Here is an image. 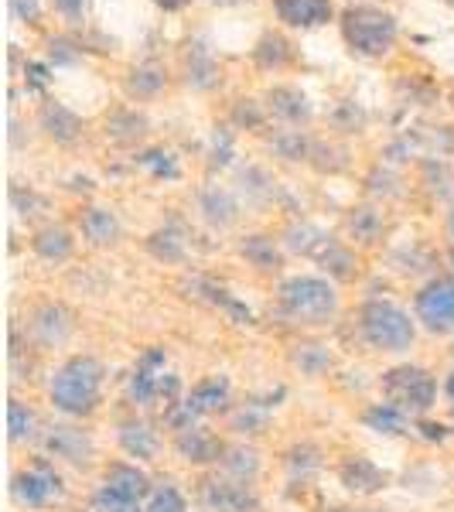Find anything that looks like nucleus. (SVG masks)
I'll list each match as a JSON object with an SVG mask.
<instances>
[{
  "instance_id": "1a4fd4ad",
  "label": "nucleus",
  "mask_w": 454,
  "mask_h": 512,
  "mask_svg": "<svg viewBox=\"0 0 454 512\" xmlns=\"http://www.w3.org/2000/svg\"><path fill=\"white\" fill-rule=\"evenodd\" d=\"M226 407H229V379L226 376L202 379V383L188 393V400L181 403V410L171 414V424H175L178 431H185V427L195 424V417L219 414V410H226Z\"/></svg>"
},
{
  "instance_id": "5701e85b",
  "label": "nucleus",
  "mask_w": 454,
  "mask_h": 512,
  "mask_svg": "<svg viewBox=\"0 0 454 512\" xmlns=\"http://www.w3.org/2000/svg\"><path fill=\"white\" fill-rule=\"evenodd\" d=\"M253 59H257L260 69H280V65H287L294 59L291 41L280 38V35H263L260 45L253 48Z\"/></svg>"
},
{
  "instance_id": "2eb2a0df",
  "label": "nucleus",
  "mask_w": 454,
  "mask_h": 512,
  "mask_svg": "<svg viewBox=\"0 0 454 512\" xmlns=\"http://www.w3.org/2000/svg\"><path fill=\"white\" fill-rule=\"evenodd\" d=\"M267 110L274 117L287 120V123H308L311 120V103L301 89L294 86H277L267 93Z\"/></svg>"
},
{
  "instance_id": "473e14b6",
  "label": "nucleus",
  "mask_w": 454,
  "mask_h": 512,
  "mask_svg": "<svg viewBox=\"0 0 454 512\" xmlns=\"http://www.w3.org/2000/svg\"><path fill=\"white\" fill-rule=\"evenodd\" d=\"M349 226H352V233H356V239H362V243H376L379 229H383V219H379L373 209H359V212H352Z\"/></svg>"
},
{
  "instance_id": "0eeeda50",
  "label": "nucleus",
  "mask_w": 454,
  "mask_h": 512,
  "mask_svg": "<svg viewBox=\"0 0 454 512\" xmlns=\"http://www.w3.org/2000/svg\"><path fill=\"white\" fill-rule=\"evenodd\" d=\"M181 383L175 376H164V352L151 349L144 359L137 362L134 376H130V396L137 403H151V400H164L171 403L178 396Z\"/></svg>"
},
{
  "instance_id": "2f4dec72",
  "label": "nucleus",
  "mask_w": 454,
  "mask_h": 512,
  "mask_svg": "<svg viewBox=\"0 0 454 512\" xmlns=\"http://www.w3.org/2000/svg\"><path fill=\"white\" fill-rule=\"evenodd\" d=\"M151 253L158 256V260H181V256H185V239H181L178 233H171V229L154 233L151 236Z\"/></svg>"
},
{
  "instance_id": "f704fd0d",
  "label": "nucleus",
  "mask_w": 454,
  "mask_h": 512,
  "mask_svg": "<svg viewBox=\"0 0 454 512\" xmlns=\"http://www.w3.org/2000/svg\"><path fill=\"white\" fill-rule=\"evenodd\" d=\"M233 120L236 123H246V127H260L263 123V110L253 99H239V106L233 110Z\"/></svg>"
},
{
  "instance_id": "4c0bfd02",
  "label": "nucleus",
  "mask_w": 454,
  "mask_h": 512,
  "mask_svg": "<svg viewBox=\"0 0 454 512\" xmlns=\"http://www.w3.org/2000/svg\"><path fill=\"white\" fill-rule=\"evenodd\" d=\"M55 11L65 21H82L89 14V0H55Z\"/></svg>"
},
{
  "instance_id": "dca6fc26",
  "label": "nucleus",
  "mask_w": 454,
  "mask_h": 512,
  "mask_svg": "<svg viewBox=\"0 0 454 512\" xmlns=\"http://www.w3.org/2000/svg\"><path fill=\"white\" fill-rule=\"evenodd\" d=\"M31 332L41 338V345H62L72 332L69 311L59 308V304H45V308H38L35 318H31Z\"/></svg>"
},
{
  "instance_id": "bb28decb",
  "label": "nucleus",
  "mask_w": 454,
  "mask_h": 512,
  "mask_svg": "<svg viewBox=\"0 0 454 512\" xmlns=\"http://www.w3.org/2000/svg\"><path fill=\"white\" fill-rule=\"evenodd\" d=\"M222 465H226V475L239 478V482H250L253 475H257V454L246 451V448H229L226 458H222Z\"/></svg>"
},
{
  "instance_id": "aec40b11",
  "label": "nucleus",
  "mask_w": 454,
  "mask_h": 512,
  "mask_svg": "<svg viewBox=\"0 0 454 512\" xmlns=\"http://www.w3.org/2000/svg\"><path fill=\"white\" fill-rule=\"evenodd\" d=\"M120 444L127 454H134V458H154L158 454V434L151 431V424H144V420H127V424L120 427Z\"/></svg>"
},
{
  "instance_id": "4be33fe9",
  "label": "nucleus",
  "mask_w": 454,
  "mask_h": 512,
  "mask_svg": "<svg viewBox=\"0 0 454 512\" xmlns=\"http://www.w3.org/2000/svg\"><path fill=\"white\" fill-rule=\"evenodd\" d=\"M239 253H243L257 270H277L280 267V250L274 246V239L270 236H246L243 243H239Z\"/></svg>"
},
{
  "instance_id": "a211bd4d",
  "label": "nucleus",
  "mask_w": 454,
  "mask_h": 512,
  "mask_svg": "<svg viewBox=\"0 0 454 512\" xmlns=\"http://www.w3.org/2000/svg\"><path fill=\"white\" fill-rule=\"evenodd\" d=\"M41 127L48 130V137L59 140V144H72L82 134V120L72 110H65L62 103L41 106Z\"/></svg>"
},
{
  "instance_id": "423d86ee",
  "label": "nucleus",
  "mask_w": 454,
  "mask_h": 512,
  "mask_svg": "<svg viewBox=\"0 0 454 512\" xmlns=\"http://www.w3.org/2000/svg\"><path fill=\"white\" fill-rule=\"evenodd\" d=\"M386 403L400 414H424L437 400V383L427 369L420 366H396L383 376Z\"/></svg>"
},
{
  "instance_id": "39448f33",
  "label": "nucleus",
  "mask_w": 454,
  "mask_h": 512,
  "mask_svg": "<svg viewBox=\"0 0 454 512\" xmlns=\"http://www.w3.org/2000/svg\"><path fill=\"white\" fill-rule=\"evenodd\" d=\"M151 499V478L140 472L137 465H110L96 489V509L99 512H140Z\"/></svg>"
},
{
  "instance_id": "412c9836",
  "label": "nucleus",
  "mask_w": 454,
  "mask_h": 512,
  "mask_svg": "<svg viewBox=\"0 0 454 512\" xmlns=\"http://www.w3.org/2000/svg\"><path fill=\"white\" fill-rule=\"evenodd\" d=\"M342 482L349 485L352 492H376V489H383V485H386V475L379 472V468L369 465L366 458H356V461H349V465L342 468Z\"/></svg>"
},
{
  "instance_id": "c9c22d12",
  "label": "nucleus",
  "mask_w": 454,
  "mask_h": 512,
  "mask_svg": "<svg viewBox=\"0 0 454 512\" xmlns=\"http://www.w3.org/2000/svg\"><path fill=\"white\" fill-rule=\"evenodd\" d=\"M140 164H147V168H151L154 175H168V178H175V175H178V168L171 164V158H168V154H161V151L144 154V158H140Z\"/></svg>"
},
{
  "instance_id": "ea45409f",
  "label": "nucleus",
  "mask_w": 454,
  "mask_h": 512,
  "mask_svg": "<svg viewBox=\"0 0 454 512\" xmlns=\"http://www.w3.org/2000/svg\"><path fill=\"white\" fill-rule=\"evenodd\" d=\"M24 76H28V89H35V93H45V86H48V65H41V62H28V69H24Z\"/></svg>"
},
{
  "instance_id": "9b49d317",
  "label": "nucleus",
  "mask_w": 454,
  "mask_h": 512,
  "mask_svg": "<svg viewBox=\"0 0 454 512\" xmlns=\"http://www.w3.org/2000/svg\"><path fill=\"white\" fill-rule=\"evenodd\" d=\"M202 499L212 512H260V499L250 482H239L233 475L209 478L202 485Z\"/></svg>"
},
{
  "instance_id": "ddd939ff",
  "label": "nucleus",
  "mask_w": 454,
  "mask_h": 512,
  "mask_svg": "<svg viewBox=\"0 0 454 512\" xmlns=\"http://www.w3.org/2000/svg\"><path fill=\"white\" fill-rule=\"evenodd\" d=\"M277 18L291 28H318V24H328L335 14L332 0H274Z\"/></svg>"
},
{
  "instance_id": "a18cd8bd",
  "label": "nucleus",
  "mask_w": 454,
  "mask_h": 512,
  "mask_svg": "<svg viewBox=\"0 0 454 512\" xmlns=\"http://www.w3.org/2000/svg\"><path fill=\"white\" fill-rule=\"evenodd\" d=\"M444 4H451V7H454V0H444Z\"/></svg>"
},
{
  "instance_id": "7ed1b4c3",
  "label": "nucleus",
  "mask_w": 454,
  "mask_h": 512,
  "mask_svg": "<svg viewBox=\"0 0 454 512\" xmlns=\"http://www.w3.org/2000/svg\"><path fill=\"white\" fill-rule=\"evenodd\" d=\"M359 332L379 352H407L417 338V325L390 301H366L359 311Z\"/></svg>"
},
{
  "instance_id": "37998d69",
  "label": "nucleus",
  "mask_w": 454,
  "mask_h": 512,
  "mask_svg": "<svg viewBox=\"0 0 454 512\" xmlns=\"http://www.w3.org/2000/svg\"><path fill=\"white\" fill-rule=\"evenodd\" d=\"M212 4H219V7H236V4H246V0H212Z\"/></svg>"
},
{
  "instance_id": "393cba45",
  "label": "nucleus",
  "mask_w": 454,
  "mask_h": 512,
  "mask_svg": "<svg viewBox=\"0 0 454 512\" xmlns=\"http://www.w3.org/2000/svg\"><path fill=\"white\" fill-rule=\"evenodd\" d=\"M161 89H164V72L158 65H140V69L130 72V79H127V93L137 99H147V96L161 93Z\"/></svg>"
},
{
  "instance_id": "f03ea898",
  "label": "nucleus",
  "mask_w": 454,
  "mask_h": 512,
  "mask_svg": "<svg viewBox=\"0 0 454 512\" xmlns=\"http://www.w3.org/2000/svg\"><path fill=\"white\" fill-rule=\"evenodd\" d=\"M277 304L280 315L291 318L294 325H325L338 308V294L321 277H291L280 284Z\"/></svg>"
},
{
  "instance_id": "6ab92c4d",
  "label": "nucleus",
  "mask_w": 454,
  "mask_h": 512,
  "mask_svg": "<svg viewBox=\"0 0 454 512\" xmlns=\"http://www.w3.org/2000/svg\"><path fill=\"white\" fill-rule=\"evenodd\" d=\"M31 246H35V253L41 256V260H48V263H62V260H69L72 256V233L69 229H62V226H48V229H41V233L31 239Z\"/></svg>"
},
{
  "instance_id": "7c9ffc66",
  "label": "nucleus",
  "mask_w": 454,
  "mask_h": 512,
  "mask_svg": "<svg viewBox=\"0 0 454 512\" xmlns=\"http://www.w3.org/2000/svg\"><path fill=\"white\" fill-rule=\"evenodd\" d=\"M188 82L198 89H209L219 82V69H216V62L209 59V52H195V59L188 62Z\"/></svg>"
},
{
  "instance_id": "c756f323",
  "label": "nucleus",
  "mask_w": 454,
  "mask_h": 512,
  "mask_svg": "<svg viewBox=\"0 0 454 512\" xmlns=\"http://www.w3.org/2000/svg\"><path fill=\"white\" fill-rule=\"evenodd\" d=\"M140 512H185V495L175 485H161V489L151 492V499L144 502Z\"/></svg>"
},
{
  "instance_id": "20e7f679",
  "label": "nucleus",
  "mask_w": 454,
  "mask_h": 512,
  "mask_svg": "<svg viewBox=\"0 0 454 512\" xmlns=\"http://www.w3.org/2000/svg\"><path fill=\"white\" fill-rule=\"evenodd\" d=\"M342 35L352 52L379 59L396 45V21L393 14L379 11V7H349L342 14Z\"/></svg>"
},
{
  "instance_id": "a878e982",
  "label": "nucleus",
  "mask_w": 454,
  "mask_h": 512,
  "mask_svg": "<svg viewBox=\"0 0 454 512\" xmlns=\"http://www.w3.org/2000/svg\"><path fill=\"white\" fill-rule=\"evenodd\" d=\"M202 212H205V219L216 222V226L236 222V202L226 192H219V188H209V192L202 195Z\"/></svg>"
},
{
  "instance_id": "79ce46f5",
  "label": "nucleus",
  "mask_w": 454,
  "mask_h": 512,
  "mask_svg": "<svg viewBox=\"0 0 454 512\" xmlns=\"http://www.w3.org/2000/svg\"><path fill=\"white\" fill-rule=\"evenodd\" d=\"M158 7H164V11H181V7H188L192 0H154Z\"/></svg>"
},
{
  "instance_id": "f257e3e1",
  "label": "nucleus",
  "mask_w": 454,
  "mask_h": 512,
  "mask_svg": "<svg viewBox=\"0 0 454 512\" xmlns=\"http://www.w3.org/2000/svg\"><path fill=\"white\" fill-rule=\"evenodd\" d=\"M106 369L93 355H72L52 376V403L65 417H89L103 400Z\"/></svg>"
},
{
  "instance_id": "f3484780",
  "label": "nucleus",
  "mask_w": 454,
  "mask_h": 512,
  "mask_svg": "<svg viewBox=\"0 0 454 512\" xmlns=\"http://www.w3.org/2000/svg\"><path fill=\"white\" fill-rule=\"evenodd\" d=\"M79 229L93 246H110L120 239V219L110 209H86L79 219Z\"/></svg>"
},
{
  "instance_id": "b1692460",
  "label": "nucleus",
  "mask_w": 454,
  "mask_h": 512,
  "mask_svg": "<svg viewBox=\"0 0 454 512\" xmlns=\"http://www.w3.org/2000/svg\"><path fill=\"white\" fill-rule=\"evenodd\" d=\"M106 127H110V137L113 140H120V144H134V140L144 137L147 120L140 117L137 110H117L110 120H106Z\"/></svg>"
},
{
  "instance_id": "cd10ccee",
  "label": "nucleus",
  "mask_w": 454,
  "mask_h": 512,
  "mask_svg": "<svg viewBox=\"0 0 454 512\" xmlns=\"http://www.w3.org/2000/svg\"><path fill=\"white\" fill-rule=\"evenodd\" d=\"M7 431H11L14 444L35 434V414H31V410L24 407L21 400H11V407H7Z\"/></svg>"
},
{
  "instance_id": "a19ab883",
  "label": "nucleus",
  "mask_w": 454,
  "mask_h": 512,
  "mask_svg": "<svg viewBox=\"0 0 454 512\" xmlns=\"http://www.w3.org/2000/svg\"><path fill=\"white\" fill-rule=\"evenodd\" d=\"M69 41H52V59L55 62H65V65H69V62H76V52H69Z\"/></svg>"
},
{
  "instance_id": "58836bf2",
  "label": "nucleus",
  "mask_w": 454,
  "mask_h": 512,
  "mask_svg": "<svg viewBox=\"0 0 454 512\" xmlns=\"http://www.w3.org/2000/svg\"><path fill=\"white\" fill-rule=\"evenodd\" d=\"M11 11H14V18L28 21V24H38V18H41L38 0H11Z\"/></svg>"
},
{
  "instance_id": "4468645a",
  "label": "nucleus",
  "mask_w": 454,
  "mask_h": 512,
  "mask_svg": "<svg viewBox=\"0 0 454 512\" xmlns=\"http://www.w3.org/2000/svg\"><path fill=\"white\" fill-rule=\"evenodd\" d=\"M178 454L192 465H212V461H222L226 448L219 444L216 434H209L205 427H185L178 431Z\"/></svg>"
},
{
  "instance_id": "e433bc0d",
  "label": "nucleus",
  "mask_w": 454,
  "mask_h": 512,
  "mask_svg": "<svg viewBox=\"0 0 454 512\" xmlns=\"http://www.w3.org/2000/svg\"><path fill=\"white\" fill-rule=\"evenodd\" d=\"M362 120H366V117H362V110H359L356 103H342V110L335 113V123L342 130H359Z\"/></svg>"
},
{
  "instance_id": "72a5a7b5",
  "label": "nucleus",
  "mask_w": 454,
  "mask_h": 512,
  "mask_svg": "<svg viewBox=\"0 0 454 512\" xmlns=\"http://www.w3.org/2000/svg\"><path fill=\"white\" fill-rule=\"evenodd\" d=\"M274 147L280 151V158H287V161H301V158H308V140H304L301 130H291V134H280V137H274Z\"/></svg>"
},
{
  "instance_id": "c85d7f7f",
  "label": "nucleus",
  "mask_w": 454,
  "mask_h": 512,
  "mask_svg": "<svg viewBox=\"0 0 454 512\" xmlns=\"http://www.w3.org/2000/svg\"><path fill=\"white\" fill-rule=\"evenodd\" d=\"M366 424L383 434H400L403 424H407V414H400V410L390 407V403H379V407H373L366 414Z\"/></svg>"
},
{
  "instance_id": "c03bdc74",
  "label": "nucleus",
  "mask_w": 454,
  "mask_h": 512,
  "mask_svg": "<svg viewBox=\"0 0 454 512\" xmlns=\"http://www.w3.org/2000/svg\"><path fill=\"white\" fill-rule=\"evenodd\" d=\"M448 396H451V407H454V373H451V379H448Z\"/></svg>"
},
{
  "instance_id": "6e6552de",
  "label": "nucleus",
  "mask_w": 454,
  "mask_h": 512,
  "mask_svg": "<svg viewBox=\"0 0 454 512\" xmlns=\"http://www.w3.org/2000/svg\"><path fill=\"white\" fill-rule=\"evenodd\" d=\"M417 318L427 332H437V335L454 332V280L448 277L431 280V284L417 294Z\"/></svg>"
},
{
  "instance_id": "f8f14e48",
  "label": "nucleus",
  "mask_w": 454,
  "mask_h": 512,
  "mask_svg": "<svg viewBox=\"0 0 454 512\" xmlns=\"http://www.w3.org/2000/svg\"><path fill=\"white\" fill-rule=\"evenodd\" d=\"M41 441H45L48 454H55V458H62V461H72V465H89V458H93V441H89V434L72 424L48 427Z\"/></svg>"
},
{
  "instance_id": "9d476101",
  "label": "nucleus",
  "mask_w": 454,
  "mask_h": 512,
  "mask_svg": "<svg viewBox=\"0 0 454 512\" xmlns=\"http://www.w3.org/2000/svg\"><path fill=\"white\" fill-rule=\"evenodd\" d=\"M11 495L21 502V506L41 509V506H48V502L62 495V478H59V472H55L52 465H48V461H38V465H31L28 472L14 475Z\"/></svg>"
}]
</instances>
